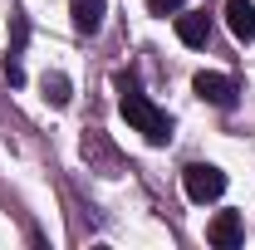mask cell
Wrapping results in <instances>:
<instances>
[{"label":"cell","instance_id":"cell-2","mask_svg":"<svg viewBox=\"0 0 255 250\" xmlns=\"http://www.w3.org/2000/svg\"><path fill=\"white\" fill-rule=\"evenodd\" d=\"M182 187H187V196L196 201V206H206V201H216V196L226 191V172L211 167V162H191L187 172H182Z\"/></svg>","mask_w":255,"mask_h":250},{"label":"cell","instance_id":"cell-4","mask_svg":"<svg viewBox=\"0 0 255 250\" xmlns=\"http://www.w3.org/2000/svg\"><path fill=\"white\" fill-rule=\"evenodd\" d=\"M206 241H211L216 250H236L241 241H246V221L236 216V211H216L211 226H206Z\"/></svg>","mask_w":255,"mask_h":250},{"label":"cell","instance_id":"cell-1","mask_svg":"<svg viewBox=\"0 0 255 250\" xmlns=\"http://www.w3.org/2000/svg\"><path fill=\"white\" fill-rule=\"evenodd\" d=\"M118 108H123L128 127H132V132H142L152 147L172 142V118H167V113H162V108H157L147 94H142L132 79H123V74H118Z\"/></svg>","mask_w":255,"mask_h":250},{"label":"cell","instance_id":"cell-6","mask_svg":"<svg viewBox=\"0 0 255 250\" xmlns=\"http://www.w3.org/2000/svg\"><path fill=\"white\" fill-rule=\"evenodd\" d=\"M226 25H231V34L241 44H251L255 39V5L251 0H226Z\"/></svg>","mask_w":255,"mask_h":250},{"label":"cell","instance_id":"cell-5","mask_svg":"<svg viewBox=\"0 0 255 250\" xmlns=\"http://www.w3.org/2000/svg\"><path fill=\"white\" fill-rule=\"evenodd\" d=\"M177 39L191 44V49H206V44H211V20H206V10H182V15H177Z\"/></svg>","mask_w":255,"mask_h":250},{"label":"cell","instance_id":"cell-9","mask_svg":"<svg viewBox=\"0 0 255 250\" xmlns=\"http://www.w3.org/2000/svg\"><path fill=\"white\" fill-rule=\"evenodd\" d=\"M182 5H187V0H147V10H152V15H177Z\"/></svg>","mask_w":255,"mask_h":250},{"label":"cell","instance_id":"cell-7","mask_svg":"<svg viewBox=\"0 0 255 250\" xmlns=\"http://www.w3.org/2000/svg\"><path fill=\"white\" fill-rule=\"evenodd\" d=\"M69 10H74V30H79V34H98L108 0H69Z\"/></svg>","mask_w":255,"mask_h":250},{"label":"cell","instance_id":"cell-8","mask_svg":"<svg viewBox=\"0 0 255 250\" xmlns=\"http://www.w3.org/2000/svg\"><path fill=\"white\" fill-rule=\"evenodd\" d=\"M39 89H44V103H54V108L69 103V79H64V74H44V79H39Z\"/></svg>","mask_w":255,"mask_h":250},{"label":"cell","instance_id":"cell-3","mask_svg":"<svg viewBox=\"0 0 255 250\" xmlns=\"http://www.w3.org/2000/svg\"><path fill=\"white\" fill-rule=\"evenodd\" d=\"M191 89H196L201 103H211V108H236V84H231L226 74H206V69H201V74L191 79Z\"/></svg>","mask_w":255,"mask_h":250}]
</instances>
